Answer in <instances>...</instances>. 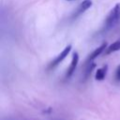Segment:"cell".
Instances as JSON below:
<instances>
[{"mask_svg": "<svg viewBox=\"0 0 120 120\" xmlns=\"http://www.w3.org/2000/svg\"><path fill=\"white\" fill-rule=\"evenodd\" d=\"M92 6V1L91 0H83L76 8V10L74 11L73 15H72V19H76L77 17H79L81 14H82L85 10H87L90 7Z\"/></svg>", "mask_w": 120, "mask_h": 120, "instance_id": "4", "label": "cell"}, {"mask_svg": "<svg viewBox=\"0 0 120 120\" xmlns=\"http://www.w3.org/2000/svg\"><path fill=\"white\" fill-rule=\"evenodd\" d=\"M68 1H73V0H68Z\"/></svg>", "mask_w": 120, "mask_h": 120, "instance_id": "9", "label": "cell"}, {"mask_svg": "<svg viewBox=\"0 0 120 120\" xmlns=\"http://www.w3.org/2000/svg\"><path fill=\"white\" fill-rule=\"evenodd\" d=\"M78 62H79V54H78L77 52H74L72 53V59H71L70 65H69V67H68V68L67 70V73H66V78L67 79L70 78L73 75V73H74V71H75V69L77 68Z\"/></svg>", "mask_w": 120, "mask_h": 120, "instance_id": "3", "label": "cell"}, {"mask_svg": "<svg viewBox=\"0 0 120 120\" xmlns=\"http://www.w3.org/2000/svg\"><path fill=\"white\" fill-rule=\"evenodd\" d=\"M119 20H120V3H117L112 8V10L109 12L108 16L106 17L103 30L104 31H109L110 29L113 28L117 24Z\"/></svg>", "mask_w": 120, "mask_h": 120, "instance_id": "1", "label": "cell"}, {"mask_svg": "<svg viewBox=\"0 0 120 120\" xmlns=\"http://www.w3.org/2000/svg\"><path fill=\"white\" fill-rule=\"evenodd\" d=\"M107 71H108V65H104L103 67L98 68L97 71H96V75H95L96 80L97 81H102V80H104V78L106 77Z\"/></svg>", "mask_w": 120, "mask_h": 120, "instance_id": "6", "label": "cell"}, {"mask_svg": "<svg viewBox=\"0 0 120 120\" xmlns=\"http://www.w3.org/2000/svg\"><path fill=\"white\" fill-rule=\"evenodd\" d=\"M119 50H120V38H118L116 41H114L112 44H111L109 47H107L105 54H110V53L119 51Z\"/></svg>", "mask_w": 120, "mask_h": 120, "instance_id": "7", "label": "cell"}, {"mask_svg": "<svg viewBox=\"0 0 120 120\" xmlns=\"http://www.w3.org/2000/svg\"><path fill=\"white\" fill-rule=\"evenodd\" d=\"M71 48H72V46L69 44V45H68V46H66L65 47V49L49 64V66H48V68L49 69H52V68H54L56 66H58L67 56H68V54L69 53V52L71 51Z\"/></svg>", "mask_w": 120, "mask_h": 120, "instance_id": "2", "label": "cell"}, {"mask_svg": "<svg viewBox=\"0 0 120 120\" xmlns=\"http://www.w3.org/2000/svg\"><path fill=\"white\" fill-rule=\"evenodd\" d=\"M105 49H107V43H106V42H103L99 47H98L97 49H95V50L92 52V53L88 56L87 61H86V64L93 62V61H94L98 56H99V55L103 52V51H104Z\"/></svg>", "mask_w": 120, "mask_h": 120, "instance_id": "5", "label": "cell"}, {"mask_svg": "<svg viewBox=\"0 0 120 120\" xmlns=\"http://www.w3.org/2000/svg\"><path fill=\"white\" fill-rule=\"evenodd\" d=\"M115 79L117 81H120V65L116 68V71H115Z\"/></svg>", "mask_w": 120, "mask_h": 120, "instance_id": "8", "label": "cell"}]
</instances>
